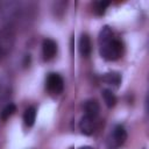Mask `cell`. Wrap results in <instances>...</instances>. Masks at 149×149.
<instances>
[{"instance_id":"cell-1","label":"cell","mask_w":149,"mask_h":149,"mask_svg":"<svg viewBox=\"0 0 149 149\" xmlns=\"http://www.w3.org/2000/svg\"><path fill=\"white\" fill-rule=\"evenodd\" d=\"M122 54V43L119 40L111 38L100 44V55L106 61H116Z\"/></svg>"},{"instance_id":"cell-2","label":"cell","mask_w":149,"mask_h":149,"mask_svg":"<svg viewBox=\"0 0 149 149\" xmlns=\"http://www.w3.org/2000/svg\"><path fill=\"white\" fill-rule=\"evenodd\" d=\"M126 140H127V132L125 127L118 125L113 128V130L108 135L106 141V147L108 149H118L126 142Z\"/></svg>"},{"instance_id":"cell-3","label":"cell","mask_w":149,"mask_h":149,"mask_svg":"<svg viewBox=\"0 0 149 149\" xmlns=\"http://www.w3.org/2000/svg\"><path fill=\"white\" fill-rule=\"evenodd\" d=\"M47 88L49 92H51L54 94L62 93V91L64 88L63 78L58 73H50L47 78Z\"/></svg>"},{"instance_id":"cell-4","label":"cell","mask_w":149,"mask_h":149,"mask_svg":"<svg viewBox=\"0 0 149 149\" xmlns=\"http://www.w3.org/2000/svg\"><path fill=\"white\" fill-rule=\"evenodd\" d=\"M42 52H43V57L45 61H49L51 58L55 57L56 52H57V44L54 40L51 38H47L43 41L42 44Z\"/></svg>"},{"instance_id":"cell-5","label":"cell","mask_w":149,"mask_h":149,"mask_svg":"<svg viewBox=\"0 0 149 149\" xmlns=\"http://www.w3.org/2000/svg\"><path fill=\"white\" fill-rule=\"evenodd\" d=\"M13 36L14 35L9 28H6L0 33V48L3 50L5 54L8 51V49H10L13 44Z\"/></svg>"},{"instance_id":"cell-6","label":"cell","mask_w":149,"mask_h":149,"mask_svg":"<svg viewBox=\"0 0 149 149\" xmlns=\"http://www.w3.org/2000/svg\"><path fill=\"white\" fill-rule=\"evenodd\" d=\"M78 50L79 54L84 57H87L91 54L92 50V44H91V40L90 36L87 34H83L79 38V43H78Z\"/></svg>"},{"instance_id":"cell-7","label":"cell","mask_w":149,"mask_h":149,"mask_svg":"<svg viewBox=\"0 0 149 149\" xmlns=\"http://www.w3.org/2000/svg\"><path fill=\"white\" fill-rule=\"evenodd\" d=\"M99 112H100V106L97 100L90 99L85 102V115L94 120L99 115Z\"/></svg>"},{"instance_id":"cell-8","label":"cell","mask_w":149,"mask_h":149,"mask_svg":"<svg viewBox=\"0 0 149 149\" xmlns=\"http://www.w3.org/2000/svg\"><path fill=\"white\" fill-rule=\"evenodd\" d=\"M79 128H80L83 134L91 135L93 133V129H94V121H93V119L88 118L87 115H84L80 119V121H79Z\"/></svg>"},{"instance_id":"cell-9","label":"cell","mask_w":149,"mask_h":149,"mask_svg":"<svg viewBox=\"0 0 149 149\" xmlns=\"http://www.w3.org/2000/svg\"><path fill=\"white\" fill-rule=\"evenodd\" d=\"M102 80L108 85H113L118 87L121 84V76L118 72H108L102 76Z\"/></svg>"},{"instance_id":"cell-10","label":"cell","mask_w":149,"mask_h":149,"mask_svg":"<svg viewBox=\"0 0 149 149\" xmlns=\"http://www.w3.org/2000/svg\"><path fill=\"white\" fill-rule=\"evenodd\" d=\"M35 120H36V109H35V107L27 108L24 111V114H23V121H24L26 126H28V127L34 126Z\"/></svg>"},{"instance_id":"cell-11","label":"cell","mask_w":149,"mask_h":149,"mask_svg":"<svg viewBox=\"0 0 149 149\" xmlns=\"http://www.w3.org/2000/svg\"><path fill=\"white\" fill-rule=\"evenodd\" d=\"M102 98H104V101L108 108H112L115 106L116 97L114 95V93L111 90H102Z\"/></svg>"},{"instance_id":"cell-12","label":"cell","mask_w":149,"mask_h":149,"mask_svg":"<svg viewBox=\"0 0 149 149\" xmlns=\"http://www.w3.org/2000/svg\"><path fill=\"white\" fill-rule=\"evenodd\" d=\"M16 111V106L14 104H8L3 107V109L1 111V114H0V118L2 120H7L9 116H12Z\"/></svg>"},{"instance_id":"cell-13","label":"cell","mask_w":149,"mask_h":149,"mask_svg":"<svg viewBox=\"0 0 149 149\" xmlns=\"http://www.w3.org/2000/svg\"><path fill=\"white\" fill-rule=\"evenodd\" d=\"M111 38H113V34H112V30L108 28V27H104L102 30L100 31V35H99V43H105L107 41H109Z\"/></svg>"},{"instance_id":"cell-14","label":"cell","mask_w":149,"mask_h":149,"mask_svg":"<svg viewBox=\"0 0 149 149\" xmlns=\"http://www.w3.org/2000/svg\"><path fill=\"white\" fill-rule=\"evenodd\" d=\"M108 5H109V2H107V1H100V2H97V3H95V8H94L95 14H98V15H102V14L106 12V8L108 7Z\"/></svg>"},{"instance_id":"cell-15","label":"cell","mask_w":149,"mask_h":149,"mask_svg":"<svg viewBox=\"0 0 149 149\" xmlns=\"http://www.w3.org/2000/svg\"><path fill=\"white\" fill-rule=\"evenodd\" d=\"M5 55V52H3V50L0 48V61H1V58H2V56Z\"/></svg>"},{"instance_id":"cell-16","label":"cell","mask_w":149,"mask_h":149,"mask_svg":"<svg viewBox=\"0 0 149 149\" xmlns=\"http://www.w3.org/2000/svg\"><path fill=\"white\" fill-rule=\"evenodd\" d=\"M80 149H93L92 147H90V146H85V147H81Z\"/></svg>"}]
</instances>
